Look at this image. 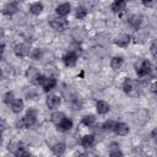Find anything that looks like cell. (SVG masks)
<instances>
[{
    "label": "cell",
    "mask_w": 157,
    "mask_h": 157,
    "mask_svg": "<svg viewBox=\"0 0 157 157\" xmlns=\"http://www.w3.org/2000/svg\"><path fill=\"white\" fill-rule=\"evenodd\" d=\"M123 65V58L121 56H114L110 60V67L113 70H119Z\"/></svg>",
    "instance_id": "cell-21"
},
{
    "label": "cell",
    "mask_w": 157,
    "mask_h": 157,
    "mask_svg": "<svg viewBox=\"0 0 157 157\" xmlns=\"http://www.w3.org/2000/svg\"><path fill=\"white\" fill-rule=\"evenodd\" d=\"M71 128H72V120L69 119V118H65V119L58 125V129H59L60 131H69Z\"/></svg>",
    "instance_id": "cell-17"
},
{
    "label": "cell",
    "mask_w": 157,
    "mask_h": 157,
    "mask_svg": "<svg viewBox=\"0 0 157 157\" xmlns=\"http://www.w3.org/2000/svg\"><path fill=\"white\" fill-rule=\"evenodd\" d=\"M63 61H64V64H65L66 66H69V67L75 66V64H76V61H77V55H76V53H75V52H69V53H66V54L63 56Z\"/></svg>",
    "instance_id": "cell-6"
},
{
    "label": "cell",
    "mask_w": 157,
    "mask_h": 157,
    "mask_svg": "<svg viewBox=\"0 0 157 157\" xmlns=\"http://www.w3.org/2000/svg\"><path fill=\"white\" fill-rule=\"evenodd\" d=\"M36 118H37V113L36 110H28L27 114L16 123V125L18 128H29L36 123Z\"/></svg>",
    "instance_id": "cell-1"
},
{
    "label": "cell",
    "mask_w": 157,
    "mask_h": 157,
    "mask_svg": "<svg viewBox=\"0 0 157 157\" xmlns=\"http://www.w3.org/2000/svg\"><path fill=\"white\" fill-rule=\"evenodd\" d=\"M137 120H139L141 124L146 123V121L148 120V112L145 110V109L139 110V112H137Z\"/></svg>",
    "instance_id": "cell-24"
},
{
    "label": "cell",
    "mask_w": 157,
    "mask_h": 157,
    "mask_svg": "<svg viewBox=\"0 0 157 157\" xmlns=\"http://www.w3.org/2000/svg\"><path fill=\"white\" fill-rule=\"evenodd\" d=\"M151 53L157 59V42H153L152 43V45H151Z\"/></svg>",
    "instance_id": "cell-33"
},
{
    "label": "cell",
    "mask_w": 157,
    "mask_h": 157,
    "mask_svg": "<svg viewBox=\"0 0 157 157\" xmlns=\"http://www.w3.org/2000/svg\"><path fill=\"white\" fill-rule=\"evenodd\" d=\"M56 13L59 15V16H66V15H69L70 13V11H71V6H70V4H60L59 6H56Z\"/></svg>",
    "instance_id": "cell-9"
},
{
    "label": "cell",
    "mask_w": 157,
    "mask_h": 157,
    "mask_svg": "<svg viewBox=\"0 0 157 157\" xmlns=\"http://www.w3.org/2000/svg\"><path fill=\"white\" fill-rule=\"evenodd\" d=\"M65 145L64 144H55L53 147H52V150H53V152H54V155L55 156H58V157H60V156H63L64 155V152H65Z\"/></svg>",
    "instance_id": "cell-22"
},
{
    "label": "cell",
    "mask_w": 157,
    "mask_h": 157,
    "mask_svg": "<svg viewBox=\"0 0 157 157\" xmlns=\"http://www.w3.org/2000/svg\"><path fill=\"white\" fill-rule=\"evenodd\" d=\"M96 108H97V112L99 114H105L109 112V104L105 101H98L96 104Z\"/></svg>",
    "instance_id": "cell-15"
},
{
    "label": "cell",
    "mask_w": 157,
    "mask_h": 157,
    "mask_svg": "<svg viewBox=\"0 0 157 157\" xmlns=\"http://www.w3.org/2000/svg\"><path fill=\"white\" fill-rule=\"evenodd\" d=\"M123 88H124V92L129 96H135L139 91V85L135 80H131V78H126L124 81V85H123Z\"/></svg>",
    "instance_id": "cell-2"
},
{
    "label": "cell",
    "mask_w": 157,
    "mask_h": 157,
    "mask_svg": "<svg viewBox=\"0 0 157 157\" xmlns=\"http://www.w3.org/2000/svg\"><path fill=\"white\" fill-rule=\"evenodd\" d=\"M115 126H117V123L115 121H113V120H107V121H104L103 123V125H102V128L104 129V130H108V131H114L115 130Z\"/></svg>",
    "instance_id": "cell-26"
},
{
    "label": "cell",
    "mask_w": 157,
    "mask_h": 157,
    "mask_svg": "<svg viewBox=\"0 0 157 157\" xmlns=\"http://www.w3.org/2000/svg\"><path fill=\"white\" fill-rule=\"evenodd\" d=\"M26 75H27L28 80H31L32 82H34V83H36V82H37V78L40 76V72L38 71V69H37V67L31 66V67H28V69H27Z\"/></svg>",
    "instance_id": "cell-7"
},
{
    "label": "cell",
    "mask_w": 157,
    "mask_h": 157,
    "mask_svg": "<svg viewBox=\"0 0 157 157\" xmlns=\"http://www.w3.org/2000/svg\"><path fill=\"white\" fill-rule=\"evenodd\" d=\"M21 146H20V144H17V142H12V144H10L9 145V151H11V152H16L18 148H20Z\"/></svg>",
    "instance_id": "cell-32"
},
{
    "label": "cell",
    "mask_w": 157,
    "mask_h": 157,
    "mask_svg": "<svg viewBox=\"0 0 157 157\" xmlns=\"http://www.w3.org/2000/svg\"><path fill=\"white\" fill-rule=\"evenodd\" d=\"M125 7H126V2L124 0H118L112 4V10L114 12H121L123 10H125Z\"/></svg>",
    "instance_id": "cell-18"
},
{
    "label": "cell",
    "mask_w": 157,
    "mask_h": 157,
    "mask_svg": "<svg viewBox=\"0 0 157 157\" xmlns=\"http://www.w3.org/2000/svg\"><path fill=\"white\" fill-rule=\"evenodd\" d=\"M15 156H16V157H29L31 155H29V152H28L26 148L20 147V148L15 152Z\"/></svg>",
    "instance_id": "cell-29"
},
{
    "label": "cell",
    "mask_w": 157,
    "mask_h": 157,
    "mask_svg": "<svg viewBox=\"0 0 157 157\" xmlns=\"http://www.w3.org/2000/svg\"><path fill=\"white\" fill-rule=\"evenodd\" d=\"M115 44H118L119 47H126L128 44H129V42H130V37L128 36V34H125V33H121V34H119L117 38H115Z\"/></svg>",
    "instance_id": "cell-10"
},
{
    "label": "cell",
    "mask_w": 157,
    "mask_h": 157,
    "mask_svg": "<svg viewBox=\"0 0 157 157\" xmlns=\"http://www.w3.org/2000/svg\"><path fill=\"white\" fill-rule=\"evenodd\" d=\"M94 121H96V118H94L92 114L85 115V117L82 118V124L86 125V126H92V125L94 124Z\"/></svg>",
    "instance_id": "cell-25"
},
{
    "label": "cell",
    "mask_w": 157,
    "mask_h": 157,
    "mask_svg": "<svg viewBox=\"0 0 157 157\" xmlns=\"http://www.w3.org/2000/svg\"><path fill=\"white\" fill-rule=\"evenodd\" d=\"M50 27L56 31H63L67 27V21L65 18H52L49 22Z\"/></svg>",
    "instance_id": "cell-4"
},
{
    "label": "cell",
    "mask_w": 157,
    "mask_h": 157,
    "mask_svg": "<svg viewBox=\"0 0 157 157\" xmlns=\"http://www.w3.org/2000/svg\"><path fill=\"white\" fill-rule=\"evenodd\" d=\"M13 52L17 56H26V55L29 54V47L26 43H18V44L15 45Z\"/></svg>",
    "instance_id": "cell-5"
},
{
    "label": "cell",
    "mask_w": 157,
    "mask_h": 157,
    "mask_svg": "<svg viewBox=\"0 0 157 157\" xmlns=\"http://www.w3.org/2000/svg\"><path fill=\"white\" fill-rule=\"evenodd\" d=\"M65 118H66V117H65V114H64L63 112H55V113H53L52 117H50L52 121H53L54 124H56V125H59Z\"/></svg>",
    "instance_id": "cell-20"
},
{
    "label": "cell",
    "mask_w": 157,
    "mask_h": 157,
    "mask_svg": "<svg viewBox=\"0 0 157 157\" xmlns=\"http://www.w3.org/2000/svg\"><path fill=\"white\" fill-rule=\"evenodd\" d=\"M42 55H43V53L40 49H34L33 52H31V58L33 60H39L42 58Z\"/></svg>",
    "instance_id": "cell-30"
},
{
    "label": "cell",
    "mask_w": 157,
    "mask_h": 157,
    "mask_svg": "<svg viewBox=\"0 0 157 157\" xmlns=\"http://www.w3.org/2000/svg\"><path fill=\"white\" fill-rule=\"evenodd\" d=\"M10 107H11V110H12L13 113H20V112L23 109V101H22V99H15V101L10 104Z\"/></svg>",
    "instance_id": "cell-19"
},
{
    "label": "cell",
    "mask_w": 157,
    "mask_h": 157,
    "mask_svg": "<svg viewBox=\"0 0 157 157\" xmlns=\"http://www.w3.org/2000/svg\"><path fill=\"white\" fill-rule=\"evenodd\" d=\"M151 137L157 141V128H155V129L151 131Z\"/></svg>",
    "instance_id": "cell-34"
},
{
    "label": "cell",
    "mask_w": 157,
    "mask_h": 157,
    "mask_svg": "<svg viewBox=\"0 0 157 157\" xmlns=\"http://www.w3.org/2000/svg\"><path fill=\"white\" fill-rule=\"evenodd\" d=\"M141 22H142V20H141V16H139V15H131V16L129 17V23H130V26H131L132 28H135V29H139Z\"/></svg>",
    "instance_id": "cell-14"
},
{
    "label": "cell",
    "mask_w": 157,
    "mask_h": 157,
    "mask_svg": "<svg viewBox=\"0 0 157 157\" xmlns=\"http://www.w3.org/2000/svg\"><path fill=\"white\" fill-rule=\"evenodd\" d=\"M109 157H124L121 151L118 148H110V152H109Z\"/></svg>",
    "instance_id": "cell-31"
},
{
    "label": "cell",
    "mask_w": 157,
    "mask_h": 157,
    "mask_svg": "<svg viewBox=\"0 0 157 157\" xmlns=\"http://www.w3.org/2000/svg\"><path fill=\"white\" fill-rule=\"evenodd\" d=\"M94 137L92 135H85L82 139H81V145L86 148H91L94 146Z\"/></svg>",
    "instance_id": "cell-11"
},
{
    "label": "cell",
    "mask_w": 157,
    "mask_h": 157,
    "mask_svg": "<svg viewBox=\"0 0 157 157\" xmlns=\"http://www.w3.org/2000/svg\"><path fill=\"white\" fill-rule=\"evenodd\" d=\"M17 4L16 2H9V4H6L5 6H4V10H2V12L5 13V15H9V16H11V15H13L15 12H17Z\"/></svg>",
    "instance_id": "cell-12"
},
{
    "label": "cell",
    "mask_w": 157,
    "mask_h": 157,
    "mask_svg": "<svg viewBox=\"0 0 157 157\" xmlns=\"http://www.w3.org/2000/svg\"><path fill=\"white\" fill-rule=\"evenodd\" d=\"M152 91H153V92L157 94V81H156V82L152 85Z\"/></svg>",
    "instance_id": "cell-35"
},
{
    "label": "cell",
    "mask_w": 157,
    "mask_h": 157,
    "mask_svg": "<svg viewBox=\"0 0 157 157\" xmlns=\"http://www.w3.org/2000/svg\"><path fill=\"white\" fill-rule=\"evenodd\" d=\"M118 135L120 136H124L129 132V126L125 124V123H117V126H115V130H114Z\"/></svg>",
    "instance_id": "cell-16"
},
{
    "label": "cell",
    "mask_w": 157,
    "mask_h": 157,
    "mask_svg": "<svg viewBox=\"0 0 157 157\" xmlns=\"http://www.w3.org/2000/svg\"><path fill=\"white\" fill-rule=\"evenodd\" d=\"M135 69H136V74L139 76H145V75H147V74H150L152 71L151 64L147 60H140L139 63H136Z\"/></svg>",
    "instance_id": "cell-3"
},
{
    "label": "cell",
    "mask_w": 157,
    "mask_h": 157,
    "mask_svg": "<svg viewBox=\"0 0 157 157\" xmlns=\"http://www.w3.org/2000/svg\"><path fill=\"white\" fill-rule=\"evenodd\" d=\"M15 99H16V98L13 97V93H12V92H10V91H9V92H6V93H5V96H4V102H5L6 104H9V105H10Z\"/></svg>",
    "instance_id": "cell-28"
},
{
    "label": "cell",
    "mask_w": 157,
    "mask_h": 157,
    "mask_svg": "<svg viewBox=\"0 0 157 157\" xmlns=\"http://www.w3.org/2000/svg\"><path fill=\"white\" fill-rule=\"evenodd\" d=\"M55 86H56V80L53 78V77H47V80H45L44 83L42 85V87H43V90H44L45 92H49V91L53 90Z\"/></svg>",
    "instance_id": "cell-13"
},
{
    "label": "cell",
    "mask_w": 157,
    "mask_h": 157,
    "mask_svg": "<svg viewBox=\"0 0 157 157\" xmlns=\"http://www.w3.org/2000/svg\"><path fill=\"white\" fill-rule=\"evenodd\" d=\"M86 15H87V9H86L85 6H78V7L76 9V17H77L78 20L86 17Z\"/></svg>",
    "instance_id": "cell-27"
},
{
    "label": "cell",
    "mask_w": 157,
    "mask_h": 157,
    "mask_svg": "<svg viewBox=\"0 0 157 157\" xmlns=\"http://www.w3.org/2000/svg\"><path fill=\"white\" fill-rule=\"evenodd\" d=\"M29 11L33 15H39L43 11V4H40V2H33V4H31Z\"/></svg>",
    "instance_id": "cell-23"
},
{
    "label": "cell",
    "mask_w": 157,
    "mask_h": 157,
    "mask_svg": "<svg viewBox=\"0 0 157 157\" xmlns=\"http://www.w3.org/2000/svg\"><path fill=\"white\" fill-rule=\"evenodd\" d=\"M142 4H144L145 6H150V5H152V1H144Z\"/></svg>",
    "instance_id": "cell-36"
},
{
    "label": "cell",
    "mask_w": 157,
    "mask_h": 157,
    "mask_svg": "<svg viewBox=\"0 0 157 157\" xmlns=\"http://www.w3.org/2000/svg\"><path fill=\"white\" fill-rule=\"evenodd\" d=\"M45 103H47V107H48L49 109H55V108L60 104V98H59L58 96H55V94H52V96H49V97L47 98Z\"/></svg>",
    "instance_id": "cell-8"
}]
</instances>
